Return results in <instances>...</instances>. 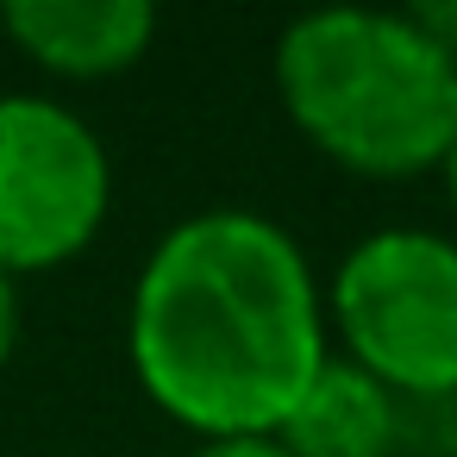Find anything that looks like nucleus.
Masks as SVG:
<instances>
[{
    "label": "nucleus",
    "mask_w": 457,
    "mask_h": 457,
    "mask_svg": "<svg viewBox=\"0 0 457 457\" xmlns=\"http://www.w3.org/2000/svg\"><path fill=\"white\" fill-rule=\"evenodd\" d=\"M276 438L295 457H395V395L332 351Z\"/></svg>",
    "instance_id": "nucleus-6"
},
{
    "label": "nucleus",
    "mask_w": 457,
    "mask_h": 457,
    "mask_svg": "<svg viewBox=\"0 0 457 457\" xmlns=\"http://www.w3.org/2000/svg\"><path fill=\"white\" fill-rule=\"evenodd\" d=\"M113 207L101 132L45 95H0V276L82 257Z\"/></svg>",
    "instance_id": "nucleus-4"
},
{
    "label": "nucleus",
    "mask_w": 457,
    "mask_h": 457,
    "mask_svg": "<svg viewBox=\"0 0 457 457\" xmlns=\"http://www.w3.org/2000/svg\"><path fill=\"white\" fill-rule=\"evenodd\" d=\"M438 176H445V195H451V213H457V138H451V151H445Z\"/></svg>",
    "instance_id": "nucleus-10"
},
{
    "label": "nucleus",
    "mask_w": 457,
    "mask_h": 457,
    "mask_svg": "<svg viewBox=\"0 0 457 457\" xmlns=\"http://www.w3.org/2000/svg\"><path fill=\"white\" fill-rule=\"evenodd\" d=\"M0 26L38 70L101 82L151 51L157 7H145V0H13Z\"/></svg>",
    "instance_id": "nucleus-5"
},
{
    "label": "nucleus",
    "mask_w": 457,
    "mask_h": 457,
    "mask_svg": "<svg viewBox=\"0 0 457 457\" xmlns=\"http://www.w3.org/2000/svg\"><path fill=\"white\" fill-rule=\"evenodd\" d=\"M13 345H20V288L13 276H0V370H7Z\"/></svg>",
    "instance_id": "nucleus-9"
},
{
    "label": "nucleus",
    "mask_w": 457,
    "mask_h": 457,
    "mask_svg": "<svg viewBox=\"0 0 457 457\" xmlns=\"http://www.w3.org/2000/svg\"><path fill=\"white\" fill-rule=\"evenodd\" d=\"M276 95L295 132L338 170L407 182L457 138V63L382 7H320L276 38Z\"/></svg>",
    "instance_id": "nucleus-2"
},
{
    "label": "nucleus",
    "mask_w": 457,
    "mask_h": 457,
    "mask_svg": "<svg viewBox=\"0 0 457 457\" xmlns=\"http://www.w3.org/2000/svg\"><path fill=\"white\" fill-rule=\"evenodd\" d=\"M407 20L457 63V0H420V7H407Z\"/></svg>",
    "instance_id": "nucleus-7"
},
{
    "label": "nucleus",
    "mask_w": 457,
    "mask_h": 457,
    "mask_svg": "<svg viewBox=\"0 0 457 457\" xmlns=\"http://www.w3.org/2000/svg\"><path fill=\"white\" fill-rule=\"evenodd\" d=\"M188 457H295L282 438H201Z\"/></svg>",
    "instance_id": "nucleus-8"
},
{
    "label": "nucleus",
    "mask_w": 457,
    "mask_h": 457,
    "mask_svg": "<svg viewBox=\"0 0 457 457\" xmlns=\"http://www.w3.org/2000/svg\"><path fill=\"white\" fill-rule=\"evenodd\" d=\"M326 338L388 395H457V238L363 232L326 282Z\"/></svg>",
    "instance_id": "nucleus-3"
},
{
    "label": "nucleus",
    "mask_w": 457,
    "mask_h": 457,
    "mask_svg": "<svg viewBox=\"0 0 457 457\" xmlns=\"http://www.w3.org/2000/svg\"><path fill=\"white\" fill-rule=\"evenodd\" d=\"M138 388L201 438H276L326 370V295L301 238L263 213L213 207L170 226L126 313Z\"/></svg>",
    "instance_id": "nucleus-1"
}]
</instances>
